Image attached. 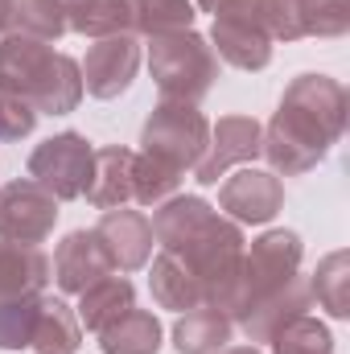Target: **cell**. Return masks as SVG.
Masks as SVG:
<instances>
[{"mask_svg":"<svg viewBox=\"0 0 350 354\" xmlns=\"http://www.w3.org/2000/svg\"><path fill=\"white\" fill-rule=\"evenodd\" d=\"M0 83L17 91L37 115H66L83 99V71L75 58L54 54L50 41L8 29L0 37Z\"/></svg>","mask_w":350,"mask_h":354,"instance_id":"2","label":"cell"},{"mask_svg":"<svg viewBox=\"0 0 350 354\" xmlns=\"http://www.w3.org/2000/svg\"><path fill=\"white\" fill-rule=\"evenodd\" d=\"M214 58H227L231 66L239 71H264L272 62V37L248 25V21H235V17H214Z\"/></svg>","mask_w":350,"mask_h":354,"instance_id":"15","label":"cell"},{"mask_svg":"<svg viewBox=\"0 0 350 354\" xmlns=\"http://www.w3.org/2000/svg\"><path fill=\"white\" fill-rule=\"evenodd\" d=\"M79 317L71 313L66 301L42 297L37 301V326H33V346L42 354H75L79 351Z\"/></svg>","mask_w":350,"mask_h":354,"instance_id":"21","label":"cell"},{"mask_svg":"<svg viewBox=\"0 0 350 354\" xmlns=\"http://www.w3.org/2000/svg\"><path fill=\"white\" fill-rule=\"evenodd\" d=\"M66 29L83 37H116L132 29L128 4L124 0H66Z\"/></svg>","mask_w":350,"mask_h":354,"instance_id":"22","label":"cell"},{"mask_svg":"<svg viewBox=\"0 0 350 354\" xmlns=\"http://www.w3.org/2000/svg\"><path fill=\"white\" fill-rule=\"evenodd\" d=\"M149 71L169 103H198L219 79V58L206 37H198L194 29H181V33L153 37Z\"/></svg>","mask_w":350,"mask_h":354,"instance_id":"3","label":"cell"},{"mask_svg":"<svg viewBox=\"0 0 350 354\" xmlns=\"http://www.w3.org/2000/svg\"><path fill=\"white\" fill-rule=\"evenodd\" d=\"M309 309H313L309 280H305V276H293V280L280 284L276 292L260 297V301L239 317V326H243V334H248L252 342H268L284 322H293V317H301V313H309Z\"/></svg>","mask_w":350,"mask_h":354,"instance_id":"13","label":"cell"},{"mask_svg":"<svg viewBox=\"0 0 350 354\" xmlns=\"http://www.w3.org/2000/svg\"><path fill=\"white\" fill-rule=\"evenodd\" d=\"M8 25L17 33L54 41L66 33V8L62 0H8Z\"/></svg>","mask_w":350,"mask_h":354,"instance_id":"25","label":"cell"},{"mask_svg":"<svg viewBox=\"0 0 350 354\" xmlns=\"http://www.w3.org/2000/svg\"><path fill=\"white\" fill-rule=\"evenodd\" d=\"M95 235H99V243H103V252H107L116 272H136L153 256V223L140 210H124V206L107 210L99 218Z\"/></svg>","mask_w":350,"mask_h":354,"instance_id":"11","label":"cell"},{"mask_svg":"<svg viewBox=\"0 0 350 354\" xmlns=\"http://www.w3.org/2000/svg\"><path fill=\"white\" fill-rule=\"evenodd\" d=\"M132 29L145 37H161V33H181L194 25V4L190 0H124Z\"/></svg>","mask_w":350,"mask_h":354,"instance_id":"23","label":"cell"},{"mask_svg":"<svg viewBox=\"0 0 350 354\" xmlns=\"http://www.w3.org/2000/svg\"><path fill=\"white\" fill-rule=\"evenodd\" d=\"M198 8H206V12H214V8H219V0H198Z\"/></svg>","mask_w":350,"mask_h":354,"instance_id":"31","label":"cell"},{"mask_svg":"<svg viewBox=\"0 0 350 354\" xmlns=\"http://www.w3.org/2000/svg\"><path fill=\"white\" fill-rule=\"evenodd\" d=\"M149 284H153V301L161 305V309H198V305H206V288H202V280L190 272L185 260H177L174 252H161L157 260H153V276H149Z\"/></svg>","mask_w":350,"mask_h":354,"instance_id":"16","label":"cell"},{"mask_svg":"<svg viewBox=\"0 0 350 354\" xmlns=\"http://www.w3.org/2000/svg\"><path fill=\"white\" fill-rule=\"evenodd\" d=\"M206 140H210L206 115L194 103H169L165 99L145 124V136H140L145 153L140 157H149L153 165L181 177L185 169H198V161L206 153Z\"/></svg>","mask_w":350,"mask_h":354,"instance_id":"5","label":"cell"},{"mask_svg":"<svg viewBox=\"0 0 350 354\" xmlns=\"http://www.w3.org/2000/svg\"><path fill=\"white\" fill-rule=\"evenodd\" d=\"M219 354H260L256 346H235V351H219Z\"/></svg>","mask_w":350,"mask_h":354,"instance_id":"30","label":"cell"},{"mask_svg":"<svg viewBox=\"0 0 350 354\" xmlns=\"http://www.w3.org/2000/svg\"><path fill=\"white\" fill-rule=\"evenodd\" d=\"M219 206L235 223H272L280 214V206H284V185L268 169H239L235 177L223 181Z\"/></svg>","mask_w":350,"mask_h":354,"instance_id":"10","label":"cell"},{"mask_svg":"<svg viewBox=\"0 0 350 354\" xmlns=\"http://www.w3.org/2000/svg\"><path fill=\"white\" fill-rule=\"evenodd\" d=\"M111 272L116 268H111L95 231H71L54 252V280H58L62 292H83V288H91L95 280H103Z\"/></svg>","mask_w":350,"mask_h":354,"instance_id":"12","label":"cell"},{"mask_svg":"<svg viewBox=\"0 0 350 354\" xmlns=\"http://www.w3.org/2000/svg\"><path fill=\"white\" fill-rule=\"evenodd\" d=\"M132 169H136V153L132 149H120V145H107V149H95V161H91V181H87V202L99 210H116L132 198Z\"/></svg>","mask_w":350,"mask_h":354,"instance_id":"14","label":"cell"},{"mask_svg":"<svg viewBox=\"0 0 350 354\" xmlns=\"http://www.w3.org/2000/svg\"><path fill=\"white\" fill-rule=\"evenodd\" d=\"M33 124H37V111L17 91H8L0 83V140H21V136L33 132Z\"/></svg>","mask_w":350,"mask_h":354,"instance_id":"29","label":"cell"},{"mask_svg":"<svg viewBox=\"0 0 350 354\" xmlns=\"http://www.w3.org/2000/svg\"><path fill=\"white\" fill-rule=\"evenodd\" d=\"M264 153V128L252 115H223L214 128H210V140H206V153L198 161V181L202 185H219V177H227L231 165H243V161H256Z\"/></svg>","mask_w":350,"mask_h":354,"instance_id":"8","label":"cell"},{"mask_svg":"<svg viewBox=\"0 0 350 354\" xmlns=\"http://www.w3.org/2000/svg\"><path fill=\"white\" fill-rule=\"evenodd\" d=\"M62 8H66V0H62Z\"/></svg>","mask_w":350,"mask_h":354,"instance_id":"32","label":"cell"},{"mask_svg":"<svg viewBox=\"0 0 350 354\" xmlns=\"http://www.w3.org/2000/svg\"><path fill=\"white\" fill-rule=\"evenodd\" d=\"M342 128H347V87L330 75H301L288 83L264 132V157L284 177L309 174L342 136Z\"/></svg>","mask_w":350,"mask_h":354,"instance_id":"1","label":"cell"},{"mask_svg":"<svg viewBox=\"0 0 350 354\" xmlns=\"http://www.w3.org/2000/svg\"><path fill=\"white\" fill-rule=\"evenodd\" d=\"M37 301L42 297H0V351H25V346H33Z\"/></svg>","mask_w":350,"mask_h":354,"instance_id":"28","label":"cell"},{"mask_svg":"<svg viewBox=\"0 0 350 354\" xmlns=\"http://www.w3.org/2000/svg\"><path fill=\"white\" fill-rule=\"evenodd\" d=\"M58 223V198L46 194L37 181L17 177L0 189V239L37 248Z\"/></svg>","mask_w":350,"mask_h":354,"instance_id":"7","label":"cell"},{"mask_svg":"<svg viewBox=\"0 0 350 354\" xmlns=\"http://www.w3.org/2000/svg\"><path fill=\"white\" fill-rule=\"evenodd\" d=\"M301 37H338L350 29V0H293Z\"/></svg>","mask_w":350,"mask_h":354,"instance_id":"27","label":"cell"},{"mask_svg":"<svg viewBox=\"0 0 350 354\" xmlns=\"http://www.w3.org/2000/svg\"><path fill=\"white\" fill-rule=\"evenodd\" d=\"M309 292H313V301H322V309L330 317H347L350 313V256L347 252H330L317 264L313 280H309Z\"/></svg>","mask_w":350,"mask_h":354,"instance_id":"24","label":"cell"},{"mask_svg":"<svg viewBox=\"0 0 350 354\" xmlns=\"http://www.w3.org/2000/svg\"><path fill=\"white\" fill-rule=\"evenodd\" d=\"M231 330H235V322H231L223 309L198 305V309H190L185 317H177L174 346H177V354H219L231 342Z\"/></svg>","mask_w":350,"mask_h":354,"instance_id":"18","label":"cell"},{"mask_svg":"<svg viewBox=\"0 0 350 354\" xmlns=\"http://www.w3.org/2000/svg\"><path fill=\"white\" fill-rule=\"evenodd\" d=\"M297 268H301L297 231H264L252 243V252H243V260H239V276H235V288H231L223 313L231 322H239L260 297L276 292L280 284H288L297 276Z\"/></svg>","mask_w":350,"mask_h":354,"instance_id":"4","label":"cell"},{"mask_svg":"<svg viewBox=\"0 0 350 354\" xmlns=\"http://www.w3.org/2000/svg\"><path fill=\"white\" fill-rule=\"evenodd\" d=\"M268 342H272V354H334L330 330H326L317 317H309V313L284 322Z\"/></svg>","mask_w":350,"mask_h":354,"instance_id":"26","label":"cell"},{"mask_svg":"<svg viewBox=\"0 0 350 354\" xmlns=\"http://www.w3.org/2000/svg\"><path fill=\"white\" fill-rule=\"evenodd\" d=\"M50 280V264L42 248L0 239V297H37Z\"/></svg>","mask_w":350,"mask_h":354,"instance_id":"17","label":"cell"},{"mask_svg":"<svg viewBox=\"0 0 350 354\" xmlns=\"http://www.w3.org/2000/svg\"><path fill=\"white\" fill-rule=\"evenodd\" d=\"M136 71H140V41L132 33L99 37L83 62V91H91L95 99H116L132 87Z\"/></svg>","mask_w":350,"mask_h":354,"instance_id":"9","label":"cell"},{"mask_svg":"<svg viewBox=\"0 0 350 354\" xmlns=\"http://www.w3.org/2000/svg\"><path fill=\"white\" fill-rule=\"evenodd\" d=\"M136 305V292L124 276H103L91 288H83V305H79V322L87 326L91 334L107 330L116 317H124Z\"/></svg>","mask_w":350,"mask_h":354,"instance_id":"20","label":"cell"},{"mask_svg":"<svg viewBox=\"0 0 350 354\" xmlns=\"http://www.w3.org/2000/svg\"><path fill=\"white\" fill-rule=\"evenodd\" d=\"M99 346L103 354H157L161 351V322L149 309H128L124 317H116L107 330H99Z\"/></svg>","mask_w":350,"mask_h":354,"instance_id":"19","label":"cell"},{"mask_svg":"<svg viewBox=\"0 0 350 354\" xmlns=\"http://www.w3.org/2000/svg\"><path fill=\"white\" fill-rule=\"evenodd\" d=\"M91 161H95V149H91L87 136L62 132V136L42 140L29 153V181H37L58 202H71V198H83L87 194Z\"/></svg>","mask_w":350,"mask_h":354,"instance_id":"6","label":"cell"}]
</instances>
